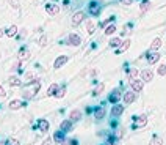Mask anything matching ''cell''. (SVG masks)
<instances>
[{
  "instance_id": "cell-23",
  "label": "cell",
  "mask_w": 166,
  "mask_h": 145,
  "mask_svg": "<svg viewBox=\"0 0 166 145\" xmlns=\"http://www.w3.org/2000/svg\"><path fill=\"white\" fill-rule=\"evenodd\" d=\"M5 35L9 36V38L16 36V35H17V27H16V25H11V27H8V29L5 30Z\"/></svg>"
},
{
  "instance_id": "cell-26",
  "label": "cell",
  "mask_w": 166,
  "mask_h": 145,
  "mask_svg": "<svg viewBox=\"0 0 166 145\" xmlns=\"http://www.w3.org/2000/svg\"><path fill=\"white\" fill-rule=\"evenodd\" d=\"M17 57H19V60H27V58L30 57V52L27 50V49H24V47H22V49L19 50V55H17Z\"/></svg>"
},
{
  "instance_id": "cell-31",
  "label": "cell",
  "mask_w": 166,
  "mask_h": 145,
  "mask_svg": "<svg viewBox=\"0 0 166 145\" xmlns=\"http://www.w3.org/2000/svg\"><path fill=\"white\" fill-rule=\"evenodd\" d=\"M116 32V25L111 24V25H107V29H105V35H113Z\"/></svg>"
},
{
  "instance_id": "cell-11",
  "label": "cell",
  "mask_w": 166,
  "mask_h": 145,
  "mask_svg": "<svg viewBox=\"0 0 166 145\" xmlns=\"http://www.w3.org/2000/svg\"><path fill=\"white\" fill-rule=\"evenodd\" d=\"M122 99H124V103H126V104H132V103L136 99V93L130 90V91H127V93H124Z\"/></svg>"
},
{
  "instance_id": "cell-41",
  "label": "cell",
  "mask_w": 166,
  "mask_h": 145,
  "mask_svg": "<svg viewBox=\"0 0 166 145\" xmlns=\"http://www.w3.org/2000/svg\"><path fill=\"white\" fill-rule=\"evenodd\" d=\"M3 35H5V30H3V29H0V38H2Z\"/></svg>"
},
{
  "instance_id": "cell-36",
  "label": "cell",
  "mask_w": 166,
  "mask_h": 145,
  "mask_svg": "<svg viewBox=\"0 0 166 145\" xmlns=\"http://www.w3.org/2000/svg\"><path fill=\"white\" fill-rule=\"evenodd\" d=\"M6 145H21L17 139H8L6 140Z\"/></svg>"
},
{
  "instance_id": "cell-37",
  "label": "cell",
  "mask_w": 166,
  "mask_h": 145,
  "mask_svg": "<svg viewBox=\"0 0 166 145\" xmlns=\"http://www.w3.org/2000/svg\"><path fill=\"white\" fill-rule=\"evenodd\" d=\"M47 44V36H41L39 39V46H46Z\"/></svg>"
},
{
  "instance_id": "cell-38",
  "label": "cell",
  "mask_w": 166,
  "mask_h": 145,
  "mask_svg": "<svg viewBox=\"0 0 166 145\" xmlns=\"http://www.w3.org/2000/svg\"><path fill=\"white\" fill-rule=\"evenodd\" d=\"M122 2V5H126V6H130L132 3H133V0H121Z\"/></svg>"
},
{
  "instance_id": "cell-17",
  "label": "cell",
  "mask_w": 166,
  "mask_h": 145,
  "mask_svg": "<svg viewBox=\"0 0 166 145\" xmlns=\"http://www.w3.org/2000/svg\"><path fill=\"white\" fill-rule=\"evenodd\" d=\"M60 129L63 131L64 134H66V133H69V131L72 129V122H71V120H63V122H61V125H60Z\"/></svg>"
},
{
  "instance_id": "cell-27",
  "label": "cell",
  "mask_w": 166,
  "mask_h": 145,
  "mask_svg": "<svg viewBox=\"0 0 166 145\" xmlns=\"http://www.w3.org/2000/svg\"><path fill=\"white\" fill-rule=\"evenodd\" d=\"M104 90H105V84H99L97 87L94 88V91H92V95H94V96H99V95L102 93Z\"/></svg>"
},
{
  "instance_id": "cell-32",
  "label": "cell",
  "mask_w": 166,
  "mask_h": 145,
  "mask_svg": "<svg viewBox=\"0 0 166 145\" xmlns=\"http://www.w3.org/2000/svg\"><path fill=\"white\" fill-rule=\"evenodd\" d=\"M150 145H163V140H161V137H158V136H154L150 139Z\"/></svg>"
},
{
  "instance_id": "cell-43",
  "label": "cell",
  "mask_w": 166,
  "mask_h": 145,
  "mask_svg": "<svg viewBox=\"0 0 166 145\" xmlns=\"http://www.w3.org/2000/svg\"><path fill=\"white\" fill-rule=\"evenodd\" d=\"M0 145H6V143H5V142H0Z\"/></svg>"
},
{
  "instance_id": "cell-24",
  "label": "cell",
  "mask_w": 166,
  "mask_h": 145,
  "mask_svg": "<svg viewBox=\"0 0 166 145\" xmlns=\"http://www.w3.org/2000/svg\"><path fill=\"white\" fill-rule=\"evenodd\" d=\"M150 2H149V0H141V5H140V13H141V14H143V13H146L149 8H150Z\"/></svg>"
},
{
  "instance_id": "cell-1",
  "label": "cell",
  "mask_w": 166,
  "mask_h": 145,
  "mask_svg": "<svg viewBox=\"0 0 166 145\" xmlns=\"http://www.w3.org/2000/svg\"><path fill=\"white\" fill-rule=\"evenodd\" d=\"M146 60H147V63L149 65H154V63H157L158 60H160V54H158V52H154V50H149V52H146Z\"/></svg>"
},
{
  "instance_id": "cell-19",
  "label": "cell",
  "mask_w": 166,
  "mask_h": 145,
  "mask_svg": "<svg viewBox=\"0 0 166 145\" xmlns=\"http://www.w3.org/2000/svg\"><path fill=\"white\" fill-rule=\"evenodd\" d=\"M129 47H130V39H126V41H122L121 46L116 49V54H122V52H126Z\"/></svg>"
},
{
  "instance_id": "cell-39",
  "label": "cell",
  "mask_w": 166,
  "mask_h": 145,
  "mask_svg": "<svg viewBox=\"0 0 166 145\" xmlns=\"http://www.w3.org/2000/svg\"><path fill=\"white\" fill-rule=\"evenodd\" d=\"M6 96V93H5V88L2 87V85H0V98H5Z\"/></svg>"
},
{
  "instance_id": "cell-10",
  "label": "cell",
  "mask_w": 166,
  "mask_h": 145,
  "mask_svg": "<svg viewBox=\"0 0 166 145\" xmlns=\"http://www.w3.org/2000/svg\"><path fill=\"white\" fill-rule=\"evenodd\" d=\"M67 60H69V57H67V55H60L57 60L53 62V68H55V70H60V68L63 66V65L67 62Z\"/></svg>"
},
{
  "instance_id": "cell-42",
  "label": "cell",
  "mask_w": 166,
  "mask_h": 145,
  "mask_svg": "<svg viewBox=\"0 0 166 145\" xmlns=\"http://www.w3.org/2000/svg\"><path fill=\"white\" fill-rule=\"evenodd\" d=\"M107 145H118V142H115V143H107Z\"/></svg>"
},
{
  "instance_id": "cell-12",
  "label": "cell",
  "mask_w": 166,
  "mask_h": 145,
  "mask_svg": "<svg viewBox=\"0 0 166 145\" xmlns=\"http://www.w3.org/2000/svg\"><path fill=\"white\" fill-rule=\"evenodd\" d=\"M46 11L49 13L50 16H55V14H58V13H60V6L55 5V3H49V5H46Z\"/></svg>"
},
{
  "instance_id": "cell-7",
  "label": "cell",
  "mask_w": 166,
  "mask_h": 145,
  "mask_svg": "<svg viewBox=\"0 0 166 145\" xmlns=\"http://www.w3.org/2000/svg\"><path fill=\"white\" fill-rule=\"evenodd\" d=\"M110 114H111L113 118H119L124 114V106H122V104H115V106L111 107V112H110Z\"/></svg>"
},
{
  "instance_id": "cell-25",
  "label": "cell",
  "mask_w": 166,
  "mask_h": 145,
  "mask_svg": "<svg viewBox=\"0 0 166 145\" xmlns=\"http://www.w3.org/2000/svg\"><path fill=\"white\" fill-rule=\"evenodd\" d=\"M160 47H161V39L160 38H155L154 41H152V44H150V50L157 52V49H160Z\"/></svg>"
},
{
  "instance_id": "cell-2",
  "label": "cell",
  "mask_w": 166,
  "mask_h": 145,
  "mask_svg": "<svg viewBox=\"0 0 166 145\" xmlns=\"http://www.w3.org/2000/svg\"><path fill=\"white\" fill-rule=\"evenodd\" d=\"M122 98V95H121V90L119 88H115L113 91H111V93H110V96H108V101L110 103H111L113 104V106H115V104H119V99Z\"/></svg>"
},
{
  "instance_id": "cell-20",
  "label": "cell",
  "mask_w": 166,
  "mask_h": 145,
  "mask_svg": "<svg viewBox=\"0 0 166 145\" xmlns=\"http://www.w3.org/2000/svg\"><path fill=\"white\" fill-rule=\"evenodd\" d=\"M8 84L11 87H21L22 85V82L19 81V77H16V76H9L8 77Z\"/></svg>"
},
{
  "instance_id": "cell-14",
  "label": "cell",
  "mask_w": 166,
  "mask_h": 145,
  "mask_svg": "<svg viewBox=\"0 0 166 145\" xmlns=\"http://www.w3.org/2000/svg\"><path fill=\"white\" fill-rule=\"evenodd\" d=\"M49 122L46 120V118H41V120H38V128H39V131L41 133H47L49 131Z\"/></svg>"
},
{
  "instance_id": "cell-6",
  "label": "cell",
  "mask_w": 166,
  "mask_h": 145,
  "mask_svg": "<svg viewBox=\"0 0 166 145\" xmlns=\"http://www.w3.org/2000/svg\"><path fill=\"white\" fill-rule=\"evenodd\" d=\"M133 120L136 122V123L133 125V129H136V128H143V126H146V125H147V117H146V115L133 117Z\"/></svg>"
},
{
  "instance_id": "cell-34",
  "label": "cell",
  "mask_w": 166,
  "mask_h": 145,
  "mask_svg": "<svg viewBox=\"0 0 166 145\" xmlns=\"http://www.w3.org/2000/svg\"><path fill=\"white\" fill-rule=\"evenodd\" d=\"M157 73H158V76H166V65H160Z\"/></svg>"
},
{
  "instance_id": "cell-33",
  "label": "cell",
  "mask_w": 166,
  "mask_h": 145,
  "mask_svg": "<svg viewBox=\"0 0 166 145\" xmlns=\"http://www.w3.org/2000/svg\"><path fill=\"white\" fill-rule=\"evenodd\" d=\"M66 95V87H61V88H58V91H57V95H55V98H63Z\"/></svg>"
},
{
  "instance_id": "cell-35",
  "label": "cell",
  "mask_w": 166,
  "mask_h": 145,
  "mask_svg": "<svg viewBox=\"0 0 166 145\" xmlns=\"http://www.w3.org/2000/svg\"><path fill=\"white\" fill-rule=\"evenodd\" d=\"M22 96H24V99H32L35 96V93H33V91H24Z\"/></svg>"
},
{
  "instance_id": "cell-28",
  "label": "cell",
  "mask_w": 166,
  "mask_h": 145,
  "mask_svg": "<svg viewBox=\"0 0 166 145\" xmlns=\"http://www.w3.org/2000/svg\"><path fill=\"white\" fill-rule=\"evenodd\" d=\"M86 30H88L89 35H92V33L96 32V25H94L92 21H86Z\"/></svg>"
},
{
  "instance_id": "cell-9",
  "label": "cell",
  "mask_w": 166,
  "mask_h": 145,
  "mask_svg": "<svg viewBox=\"0 0 166 145\" xmlns=\"http://www.w3.org/2000/svg\"><path fill=\"white\" fill-rule=\"evenodd\" d=\"M8 106H9L11 111H17V109H21V107L25 106V101H22V99H11Z\"/></svg>"
},
{
  "instance_id": "cell-44",
  "label": "cell",
  "mask_w": 166,
  "mask_h": 145,
  "mask_svg": "<svg viewBox=\"0 0 166 145\" xmlns=\"http://www.w3.org/2000/svg\"><path fill=\"white\" fill-rule=\"evenodd\" d=\"M140 2H141V0H140Z\"/></svg>"
},
{
  "instance_id": "cell-4",
  "label": "cell",
  "mask_w": 166,
  "mask_h": 145,
  "mask_svg": "<svg viewBox=\"0 0 166 145\" xmlns=\"http://www.w3.org/2000/svg\"><path fill=\"white\" fill-rule=\"evenodd\" d=\"M88 11H89L91 16H99L100 11H102V6H100L97 2H91V3L88 5Z\"/></svg>"
},
{
  "instance_id": "cell-16",
  "label": "cell",
  "mask_w": 166,
  "mask_h": 145,
  "mask_svg": "<svg viewBox=\"0 0 166 145\" xmlns=\"http://www.w3.org/2000/svg\"><path fill=\"white\" fill-rule=\"evenodd\" d=\"M64 139H66V134H64L63 131L60 129V131H57V133L53 134V139H52V140H53L55 143H63V142H64Z\"/></svg>"
},
{
  "instance_id": "cell-8",
  "label": "cell",
  "mask_w": 166,
  "mask_h": 145,
  "mask_svg": "<svg viewBox=\"0 0 166 145\" xmlns=\"http://www.w3.org/2000/svg\"><path fill=\"white\" fill-rule=\"evenodd\" d=\"M83 19H85V13H83V11H77L75 14L72 16V25H74V27H77V25H80L83 22Z\"/></svg>"
},
{
  "instance_id": "cell-18",
  "label": "cell",
  "mask_w": 166,
  "mask_h": 145,
  "mask_svg": "<svg viewBox=\"0 0 166 145\" xmlns=\"http://www.w3.org/2000/svg\"><path fill=\"white\" fill-rule=\"evenodd\" d=\"M80 118H81V112H80L78 109H74L71 114H69V120H71L72 123H74V122H78Z\"/></svg>"
},
{
  "instance_id": "cell-15",
  "label": "cell",
  "mask_w": 166,
  "mask_h": 145,
  "mask_svg": "<svg viewBox=\"0 0 166 145\" xmlns=\"http://www.w3.org/2000/svg\"><path fill=\"white\" fill-rule=\"evenodd\" d=\"M152 79H154V73H152L150 70L141 71V81H143V82H150Z\"/></svg>"
},
{
  "instance_id": "cell-40",
  "label": "cell",
  "mask_w": 166,
  "mask_h": 145,
  "mask_svg": "<svg viewBox=\"0 0 166 145\" xmlns=\"http://www.w3.org/2000/svg\"><path fill=\"white\" fill-rule=\"evenodd\" d=\"M19 66H21V60H17L14 65H13V68H11V70H19Z\"/></svg>"
},
{
  "instance_id": "cell-22",
  "label": "cell",
  "mask_w": 166,
  "mask_h": 145,
  "mask_svg": "<svg viewBox=\"0 0 166 145\" xmlns=\"http://www.w3.org/2000/svg\"><path fill=\"white\" fill-rule=\"evenodd\" d=\"M58 88H60L58 84H52V85L47 88V96H55V95H57V91H58Z\"/></svg>"
},
{
  "instance_id": "cell-3",
  "label": "cell",
  "mask_w": 166,
  "mask_h": 145,
  "mask_svg": "<svg viewBox=\"0 0 166 145\" xmlns=\"http://www.w3.org/2000/svg\"><path fill=\"white\" fill-rule=\"evenodd\" d=\"M130 87H132V91L140 93V91H143V88H144V82L140 81V79H133V81H130Z\"/></svg>"
},
{
  "instance_id": "cell-29",
  "label": "cell",
  "mask_w": 166,
  "mask_h": 145,
  "mask_svg": "<svg viewBox=\"0 0 166 145\" xmlns=\"http://www.w3.org/2000/svg\"><path fill=\"white\" fill-rule=\"evenodd\" d=\"M127 74H129V81H133V79H136V76H138V70L136 68H130L127 71Z\"/></svg>"
},
{
  "instance_id": "cell-21",
  "label": "cell",
  "mask_w": 166,
  "mask_h": 145,
  "mask_svg": "<svg viewBox=\"0 0 166 145\" xmlns=\"http://www.w3.org/2000/svg\"><path fill=\"white\" fill-rule=\"evenodd\" d=\"M36 81V74L35 73H27L25 76H24V82L25 84H33Z\"/></svg>"
},
{
  "instance_id": "cell-5",
  "label": "cell",
  "mask_w": 166,
  "mask_h": 145,
  "mask_svg": "<svg viewBox=\"0 0 166 145\" xmlns=\"http://www.w3.org/2000/svg\"><path fill=\"white\" fill-rule=\"evenodd\" d=\"M67 44L69 46H80L81 44V38L77 33H71L67 36Z\"/></svg>"
},
{
  "instance_id": "cell-30",
  "label": "cell",
  "mask_w": 166,
  "mask_h": 145,
  "mask_svg": "<svg viewBox=\"0 0 166 145\" xmlns=\"http://www.w3.org/2000/svg\"><path fill=\"white\" fill-rule=\"evenodd\" d=\"M121 38H111L110 39V47H119L121 46Z\"/></svg>"
},
{
  "instance_id": "cell-13",
  "label": "cell",
  "mask_w": 166,
  "mask_h": 145,
  "mask_svg": "<svg viewBox=\"0 0 166 145\" xmlns=\"http://www.w3.org/2000/svg\"><path fill=\"white\" fill-rule=\"evenodd\" d=\"M92 112H94V118H96V120H102V118L105 117V107L104 106H97Z\"/></svg>"
}]
</instances>
